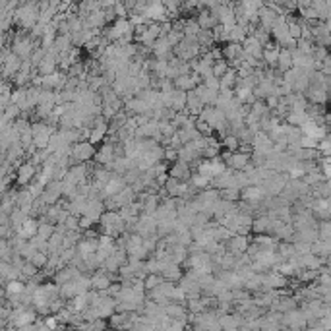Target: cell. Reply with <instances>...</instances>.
<instances>
[{
	"label": "cell",
	"instance_id": "obj_1",
	"mask_svg": "<svg viewBox=\"0 0 331 331\" xmlns=\"http://www.w3.org/2000/svg\"><path fill=\"white\" fill-rule=\"evenodd\" d=\"M14 20L24 29H33L39 20V2H29V4L18 6V10L14 12Z\"/></svg>",
	"mask_w": 331,
	"mask_h": 331
},
{
	"label": "cell",
	"instance_id": "obj_2",
	"mask_svg": "<svg viewBox=\"0 0 331 331\" xmlns=\"http://www.w3.org/2000/svg\"><path fill=\"white\" fill-rule=\"evenodd\" d=\"M200 54H202V49H200V45L196 43V39H186V37H184L182 41L172 49V56L178 58L180 62L194 60Z\"/></svg>",
	"mask_w": 331,
	"mask_h": 331
},
{
	"label": "cell",
	"instance_id": "obj_3",
	"mask_svg": "<svg viewBox=\"0 0 331 331\" xmlns=\"http://www.w3.org/2000/svg\"><path fill=\"white\" fill-rule=\"evenodd\" d=\"M52 132H56V130L50 124H45V122L31 124V138H33V147H35L37 151H43V149L49 147Z\"/></svg>",
	"mask_w": 331,
	"mask_h": 331
},
{
	"label": "cell",
	"instance_id": "obj_4",
	"mask_svg": "<svg viewBox=\"0 0 331 331\" xmlns=\"http://www.w3.org/2000/svg\"><path fill=\"white\" fill-rule=\"evenodd\" d=\"M35 50V43L31 35L27 33H18L12 41V54H16L20 60H29L31 52Z\"/></svg>",
	"mask_w": 331,
	"mask_h": 331
},
{
	"label": "cell",
	"instance_id": "obj_5",
	"mask_svg": "<svg viewBox=\"0 0 331 331\" xmlns=\"http://www.w3.org/2000/svg\"><path fill=\"white\" fill-rule=\"evenodd\" d=\"M95 146L93 144H89V142H80V144H74L70 147V157H72L74 163H82V165H86L89 161H93L95 157Z\"/></svg>",
	"mask_w": 331,
	"mask_h": 331
},
{
	"label": "cell",
	"instance_id": "obj_6",
	"mask_svg": "<svg viewBox=\"0 0 331 331\" xmlns=\"http://www.w3.org/2000/svg\"><path fill=\"white\" fill-rule=\"evenodd\" d=\"M107 136H109V122H107L103 116H95L91 128H89V138H87V142L95 146V144L105 142Z\"/></svg>",
	"mask_w": 331,
	"mask_h": 331
},
{
	"label": "cell",
	"instance_id": "obj_7",
	"mask_svg": "<svg viewBox=\"0 0 331 331\" xmlns=\"http://www.w3.org/2000/svg\"><path fill=\"white\" fill-rule=\"evenodd\" d=\"M105 213V200L99 196H89L87 197L86 209L82 213V217H87L91 219L93 223H99V217Z\"/></svg>",
	"mask_w": 331,
	"mask_h": 331
},
{
	"label": "cell",
	"instance_id": "obj_8",
	"mask_svg": "<svg viewBox=\"0 0 331 331\" xmlns=\"http://www.w3.org/2000/svg\"><path fill=\"white\" fill-rule=\"evenodd\" d=\"M114 159H116V147H114V144H110V142H105L95 151V157H93L97 167H110Z\"/></svg>",
	"mask_w": 331,
	"mask_h": 331
},
{
	"label": "cell",
	"instance_id": "obj_9",
	"mask_svg": "<svg viewBox=\"0 0 331 331\" xmlns=\"http://www.w3.org/2000/svg\"><path fill=\"white\" fill-rule=\"evenodd\" d=\"M167 174H169V178H174L178 182H188L190 176H192V167L188 163H184V161H174V163L169 165Z\"/></svg>",
	"mask_w": 331,
	"mask_h": 331
},
{
	"label": "cell",
	"instance_id": "obj_10",
	"mask_svg": "<svg viewBox=\"0 0 331 331\" xmlns=\"http://www.w3.org/2000/svg\"><path fill=\"white\" fill-rule=\"evenodd\" d=\"M250 244V236H240V234H233L227 242H225V250L227 254H233V256H242L246 252V248Z\"/></svg>",
	"mask_w": 331,
	"mask_h": 331
},
{
	"label": "cell",
	"instance_id": "obj_11",
	"mask_svg": "<svg viewBox=\"0 0 331 331\" xmlns=\"http://www.w3.org/2000/svg\"><path fill=\"white\" fill-rule=\"evenodd\" d=\"M110 283H112V277H110L109 273H105L101 268L89 275V285H91V291H97V293H107V291H109V287H110Z\"/></svg>",
	"mask_w": 331,
	"mask_h": 331
},
{
	"label": "cell",
	"instance_id": "obj_12",
	"mask_svg": "<svg viewBox=\"0 0 331 331\" xmlns=\"http://www.w3.org/2000/svg\"><path fill=\"white\" fill-rule=\"evenodd\" d=\"M124 188H126V182H124L122 176H118V174H112L109 180H107V184L103 186L101 197H103V200H107V197L116 196L118 192H122Z\"/></svg>",
	"mask_w": 331,
	"mask_h": 331
},
{
	"label": "cell",
	"instance_id": "obj_13",
	"mask_svg": "<svg viewBox=\"0 0 331 331\" xmlns=\"http://www.w3.org/2000/svg\"><path fill=\"white\" fill-rule=\"evenodd\" d=\"M37 229H39V221L33 219V217H27V219L16 229V236L27 242V240H31L33 236H37Z\"/></svg>",
	"mask_w": 331,
	"mask_h": 331
},
{
	"label": "cell",
	"instance_id": "obj_14",
	"mask_svg": "<svg viewBox=\"0 0 331 331\" xmlns=\"http://www.w3.org/2000/svg\"><path fill=\"white\" fill-rule=\"evenodd\" d=\"M37 172H39V169H37L35 165H31L29 161H27V163H22V165L18 167V176H16V180H18L20 186H29V182L37 176Z\"/></svg>",
	"mask_w": 331,
	"mask_h": 331
},
{
	"label": "cell",
	"instance_id": "obj_15",
	"mask_svg": "<svg viewBox=\"0 0 331 331\" xmlns=\"http://www.w3.org/2000/svg\"><path fill=\"white\" fill-rule=\"evenodd\" d=\"M300 132L302 136H308V138H312V140H323V138H327V126H323V124H316L312 122V120H308L302 128H300Z\"/></svg>",
	"mask_w": 331,
	"mask_h": 331
},
{
	"label": "cell",
	"instance_id": "obj_16",
	"mask_svg": "<svg viewBox=\"0 0 331 331\" xmlns=\"http://www.w3.org/2000/svg\"><path fill=\"white\" fill-rule=\"evenodd\" d=\"M242 52H244L246 56H250V58H254V60H261V52H263V47L259 45V41L254 39V37H246L244 41H242Z\"/></svg>",
	"mask_w": 331,
	"mask_h": 331
},
{
	"label": "cell",
	"instance_id": "obj_17",
	"mask_svg": "<svg viewBox=\"0 0 331 331\" xmlns=\"http://www.w3.org/2000/svg\"><path fill=\"white\" fill-rule=\"evenodd\" d=\"M151 54H153L157 60H169V58H171L172 49H171V45L167 43L165 37H159V39L151 45Z\"/></svg>",
	"mask_w": 331,
	"mask_h": 331
},
{
	"label": "cell",
	"instance_id": "obj_18",
	"mask_svg": "<svg viewBox=\"0 0 331 331\" xmlns=\"http://www.w3.org/2000/svg\"><path fill=\"white\" fill-rule=\"evenodd\" d=\"M97 240H93V238H82L78 244H76V254L82 257V259H87V257H91L95 252H97Z\"/></svg>",
	"mask_w": 331,
	"mask_h": 331
},
{
	"label": "cell",
	"instance_id": "obj_19",
	"mask_svg": "<svg viewBox=\"0 0 331 331\" xmlns=\"http://www.w3.org/2000/svg\"><path fill=\"white\" fill-rule=\"evenodd\" d=\"M163 314L169 319H182L188 321V312L184 304H176V302H169L167 306H163Z\"/></svg>",
	"mask_w": 331,
	"mask_h": 331
},
{
	"label": "cell",
	"instance_id": "obj_20",
	"mask_svg": "<svg viewBox=\"0 0 331 331\" xmlns=\"http://www.w3.org/2000/svg\"><path fill=\"white\" fill-rule=\"evenodd\" d=\"M20 66H22V60L16 54L8 52L6 58H4V64H2V78H12V76H16L18 70H20Z\"/></svg>",
	"mask_w": 331,
	"mask_h": 331
},
{
	"label": "cell",
	"instance_id": "obj_21",
	"mask_svg": "<svg viewBox=\"0 0 331 331\" xmlns=\"http://www.w3.org/2000/svg\"><path fill=\"white\" fill-rule=\"evenodd\" d=\"M80 275H82V273L76 270V268L66 266V268H62V270H58L56 273H54V283H56V287H60V285H64V283L76 281Z\"/></svg>",
	"mask_w": 331,
	"mask_h": 331
},
{
	"label": "cell",
	"instance_id": "obj_22",
	"mask_svg": "<svg viewBox=\"0 0 331 331\" xmlns=\"http://www.w3.org/2000/svg\"><path fill=\"white\" fill-rule=\"evenodd\" d=\"M306 101L310 105H327V89L323 87H308L306 91Z\"/></svg>",
	"mask_w": 331,
	"mask_h": 331
},
{
	"label": "cell",
	"instance_id": "obj_23",
	"mask_svg": "<svg viewBox=\"0 0 331 331\" xmlns=\"http://www.w3.org/2000/svg\"><path fill=\"white\" fill-rule=\"evenodd\" d=\"M196 22H197V25H200V29H209V31H211L215 25H219L217 24L215 14L209 12V10H200L196 16Z\"/></svg>",
	"mask_w": 331,
	"mask_h": 331
},
{
	"label": "cell",
	"instance_id": "obj_24",
	"mask_svg": "<svg viewBox=\"0 0 331 331\" xmlns=\"http://www.w3.org/2000/svg\"><path fill=\"white\" fill-rule=\"evenodd\" d=\"M252 242L259 246L261 250H277V246H279V240L273 234H254Z\"/></svg>",
	"mask_w": 331,
	"mask_h": 331
},
{
	"label": "cell",
	"instance_id": "obj_25",
	"mask_svg": "<svg viewBox=\"0 0 331 331\" xmlns=\"http://www.w3.org/2000/svg\"><path fill=\"white\" fill-rule=\"evenodd\" d=\"M182 275H184L182 268H180V266H176V263H169L165 270L161 271V277H163V281H167V283L180 281V279H182Z\"/></svg>",
	"mask_w": 331,
	"mask_h": 331
},
{
	"label": "cell",
	"instance_id": "obj_26",
	"mask_svg": "<svg viewBox=\"0 0 331 331\" xmlns=\"http://www.w3.org/2000/svg\"><path fill=\"white\" fill-rule=\"evenodd\" d=\"M172 86H174V89H178L182 93H190V91H194L196 82H194L192 74H188V76H178L176 80H172Z\"/></svg>",
	"mask_w": 331,
	"mask_h": 331
},
{
	"label": "cell",
	"instance_id": "obj_27",
	"mask_svg": "<svg viewBox=\"0 0 331 331\" xmlns=\"http://www.w3.org/2000/svg\"><path fill=\"white\" fill-rule=\"evenodd\" d=\"M331 252V242L329 240H316L314 244H310V254L316 257H323L327 259Z\"/></svg>",
	"mask_w": 331,
	"mask_h": 331
},
{
	"label": "cell",
	"instance_id": "obj_28",
	"mask_svg": "<svg viewBox=\"0 0 331 331\" xmlns=\"http://www.w3.org/2000/svg\"><path fill=\"white\" fill-rule=\"evenodd\" d=\"M293 68V54H291V50L289 49H281L279 50V60H277V66H275V70L277 72H289Z\"/></svg>",
	"mask_w": 331,
	"mask_h": 331
},
{
	"label": "cell",
	"instance_id": "obj_29",
	"mask_svg": "<svg viewBox=\"0 0 331 331\" xmlns=\"http://www.w3.org/2000/svg\"><path fill=\"white\" fill-rule=\"evenodd\" d=\"M196 43L200 45V49L202 50H209L211 47H215L213 31H209V29H200V33L196 35Z\"/></svg>",
	"mask_w": 331,
	"mask_h": 331
},
{
	"label": "cell",
	"instance_id": "obj_30",
	"mask_svg": "<svg viewBox=\"0 0 331 331\" xmlns=\"http://www.w3.org/2000/svg\"><path fill=\"white\" fill-rule=\"evenodd\" d=\"M25 291V283L20 281V279H14V281H8L4 285V293L8 298H16V296H20V294H24Z\"/></svg>",
	"mask_w": 331,
	"mask_h": 331
},
{
	"label": "cell",
	"instance_id": "obj_31",
	"mask_svg": "<svg viewBox=\"0 0 331 331\" xmlns=\"http://www.w3.org/2000/svg\"><path fill=\"white\" fill-rule=\"evenodd\" d=\"M273 236L279 240V242H293V236H294V229L291 227V225H285V223H281L277 229H275V233H273Z\"/></svg>",
	"mask_w": 331,
	"mask_h": 331
},
{
	"label": "cell",
	"instance_id": "obj_32",
	"mask_svg": "<svg viewBox=\"0 0 331 331\" xmlns=\"http://www.w3.org/2000/svg\"><path fill=\"white\" fill-rule=\"evenodd\" d=\"M188 184H190L194 190H200V192H204V190L211 188V180H209V178H206V176H202V174H197V172H194V174L190 176Z\"/></svg>",
	"mask_w": 331,
	"mask_h": 331
},
{
	"label": "cell",
	"instance_id": "obj_33",
	"mask_svg": "<svg viewBox=\"0 0 331 331\" xmlns=\"http://www.w3.org/2000/svg\"><path fill=\"white\" fill-rule=\"evenodd\" d=\"M236 82H238V78H236V70L229 68V72L225 74V76L219 80V86H221V89H234V87H236Z\"/></svg>",
	"mask_w": 331,
	"mask_h": 331
},
{
	"label": "cell",
	"instance_id": "obj_34",
	"mask_svg": "<svg viewBox=\"0 0 331 331\" xmlns=\"http://www.w3.org/2000/svg\"><path fill=\"white\" fill-rule=\"evenodd\" d=\"M219 200L229 202V204H236L240 200V190H236V188H223V190H219Z\"/></svg>",
	"mask_w": 331,
	"mask_h": 331
},
{
	"label": "cell",
	"instance_id": "obj_35",
	"mask_svg": "<svg viewBox=\"0 0 331 331\" xmlns=\"http://www.w3.org/2000/svg\"><path fill=\"white\" fill-rule=\"evenodd\" d=\"M52 233H54V225H50V223H47V221H41L39 223V229H37V236L41 238V240H49L50 236H52Z\"/></svg>",
	"mask_w": 331,
	"mask_h": 331
},
{
	"label": "cell",
	"instance_id": "obj_36",
	"mask_svg": "<svg viewBox=\"0 0 331 331\" xmlns=\"http://www.w3.org/2000/svg\"><path fill=\"white\" fill-rule=\"evenodd\" d=\"M227 72H229V64L223 60V58L213 62V66H211V76H213L215 80H221Z\"/></svg>",
	"mask_w": 331,
	"mask_h": 331
},
{
	"label": "cell",
	"instance_id": "obj_37",
	"mask_svg": "<svg viewBox=\"0 0 331 331\" xmlns=\"http://www.w3.org/2000/svg\"><path fill=\"white\" fill-rule=\"evenodd\" d=\"M238 146H240V142L234 138V136H225L223 140H221V149H225V151H229V153H234V151H238Z\"/></svg>",
	"mask_w": 331,
	"mask_h": 331
},
{
	"label": "cell",
	"instance_id": "obj_38",
	"mask_svg": "<svg viewBox=\"0 0 331 331\" xmlns=\"http://www.w3.org/2000/svg\"><path fill=\"white\" fill-rule=\"evenodd\" d=\"M161 285H163V277H161V275H146V277H144V289H146L147 293L155 291Z\"/></svg>",
	"mask_w": 331,
	"mask_h": 331
},
{
	"label": "cell",
	"instance_id": "obj_39",
	"mask_svg": "<svg viewBox=\"0 0 331 331\" xmlns=\"http://www.w3.org/2000/svg\"><path fill=\"white\" fill-rule=\"evenodd\" d=\"M316 233H318V240H329V236H331L329 221H318V225H316Z\"/></svg>",
	"mask_w": 331,
	"mask_h": 331
},
{
	"label": "cell",
	"instance_id": "obj_40",
	"mask_svg": "<svg viewBox=\"0 0 331 331\" xmlns=\"http://www.w3.org/2000/svg\"><path fill=\"white\" fill-rule=\"evenodd\" d=\"M47 261H49V256H47V254H43V252H35V254L31 256V259H29V263H31V266H35L37 270H45Z\"/></svg>",
	"mask_w": 331,
	"mask_h": 331
},
{
	"label": "cell",
	"instance_id": "obj_41",
	"mask_svg": "<svg viewBox=\"0 0 331 331\" xmlns=\"http://www.w3.org/2000/svg\"><path fill=\"white\" fill-rule=\"evenodd\" d=\"M159 134H161V138H172V136L176 134V128L172 126L171 122H167V120H161L159 122Z\"/></svg>",
	"mask_w": 331,
	"mask_h": 331
},
{
	"label": "cell",
	"instance_id": "obj_42",
	"mask_svg": "<svg viewBox=\"0 0 331 331\" xmlns=\"http://www.w3.org/2000/svg\"><path fill=\"white\" fill-rule=\"evenodd\" d=\"M287 27H289V37L294 39V41H298L300 35H302V20H300V24H291Z\"/></svg>",
	"mask_w": 331,
	"mask_h": 331
},
{
	"label": "cell",
	"instance_id": "obj_43",
	"mask_svg": "<svg viewBox=\"0 0 331 331\" xmlns=\"http://www.w3.org/2000/svg\"><path fill=\"white\" fill-rule=\"evenodd\" d=\"M80 231H82V229H84V231H87V229H91V227H93V225H95V223H93V221L91 219H87V217H80Z\"/></svg>",
	"mask_w": 331,
	"mask_h": 331
}]
</instances>
